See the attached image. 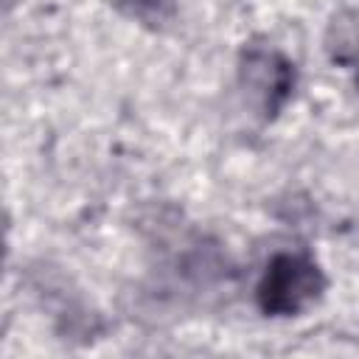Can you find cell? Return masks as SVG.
<instances>
[{
  "instance_id": "4",
  "label": "cell",
  "mask_w": 359,
  "mask_h": 359,
  "mask_svg": "<svg viewBox=\"0 0 359 359\" xmlns=\"http://www.w3.org/2000/svg\"><path fill=\"white\" fill-rule=\"evenodd\" d=\"M123 11L143 25H163L174 17L180 0H121Z\"/></svg>"
},
{
  "instance_id": "3",
  "label": "cell",
  "mask_w": 359,
  "mask_h": 359,
  "mask_svg": "<svg viewBox=\"0 0 359 359\" xmlns=\"http://www.w3.org/2000/svg\"><path fill=\"white\" fill-rule=\"evenodd\" d=\"M328 48L337 59H348L359 53V11H348L331 25Z\"/></svg>"
},
{
  "instance_id": "2",
  "label": "cell",
  "mask_w": 359,
  "mask_h": 359,
  "mask_svg": "<svg viewBox=\"0 0 359 359\" xmlns=\"http://www.w3.org/2000/svg\"><path fill=\"white\" fill-rule=\"evenodd\" d=\"M241 81L266 115H275L294 90V65L275 48L250 45L241 56Z\"/></svg>"
},
{
  "instance_id": "1",
  "label": "cell",
  "mask_w": 359,
  "mask_h": 359,
  "mask_svg": "<svg viewBox=\"0 0 359 359\" xmlns=\"http://www.w3.org/2000/svg\"><path fill=\"white\" fill-rule=\"evenodd\" d=\"M325 292V275L306 252H278L269 258L255 297L269 317H294L320 300Z\"/></svg>"
}]
</instances>
